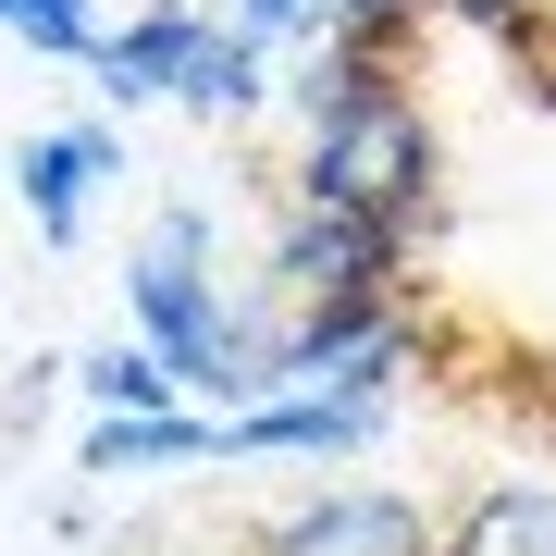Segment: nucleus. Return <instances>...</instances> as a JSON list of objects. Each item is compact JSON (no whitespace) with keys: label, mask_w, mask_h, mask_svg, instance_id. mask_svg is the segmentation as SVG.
Instances as JSON below:
<instances>
[{"label":"nucleus","mask_w":556,"mask_h":556,"mask_svg":"<svg viewBox=\"0 0 556 556\" xmlns=\"http://www.w3.org/2000/svg\"><path fill=\"white\" fill-rule=\"evenodd\" d=\"M298 199H334V211H371L396 223V236H420L445 199V137L433 112L408 100V62L383 50H346V38H309V75H298Z\"/></svg>","instance_id":"1"},{"label":"nucleus","mask_w":556,"mask_h":556,"mask_svg":"<svg viewBox=\"0 0 556 556\" xmlns=\"http://www.w3.org/2000/svg\"><path fill=\"white\" fill-rule=\"evenodd\" d=\"M211 248H223V236H211V211H199V199H174L137 248H124V321H137V334L174 358V383H186L199 408H260V396H273V334L223 309Z\"/></svg>","instance_id":"2"},{"label":"nucleus","mask_w":556,"mask_h":556,"mask_svg":"<svg viewBox=\"0 0 556 556\" xmlns=\"http://www.w3.org/2000/svg\"><path fill=\"white\" fill-rule=\"evenodd\" d=\"M396 273H408V236H396V223H371V211H334V199H298V211H285V236H273V285H285V309H358V298H396Z\"/></svg>","instance_id":"3"},{"label":"nucleus","mask_w":556,"mask_h":556,"mask_svg":"<svg viewBox=\"0 0 556 556\" xmlns=\"http://www.w3.org/2000/svg\"><path fill=\"white\" fill-rule=\"evenodd\" d=\"M248 556H445V532L420 519V495H383V482H334V495H298Z\"/></svg>","instance_id":"4"},{"label":"nucleus","mask_w":556,"mask_h":556,"mask_svg":"<svg viewBox=\"0 0 556 556\" xmlns=\"http://www.w3.org/2000/svg\"><path fill=\"white\" fill-rule=\"evenodd\" d=\"M396 420V396H334V383H285L260 408H223V457H358Z\"/></svg>","instance_id":"5"},{"label":"nucleus","mask_w":556,"mask_h":556,"mask_svg":"<svg viewBox=\"0 0 556 556\" xmlns=\"http://www.w3.org/2000/svg\"><path fill=\"white\" fill-rule=\"evenodd\" d=\"M124 174V137L112 124H38V137L13 149V199L38 223V248H75L87 236V199Z\"/></svg>","instance_id":"6"},{"label":"nucleus","mask_w":556,"mask_h":556,"mask_svg":"<svg viewBox=\"0 0 556 556\" xmlns=\"http://www.w3.org/2000/svg\"><path fill=\"white\" fill-rule=\"evenodd\" d=\"M199 38H211L199 0H149L137 25H100V50H87V87H100L112 112H149V100H174V87H186Z\"/></svg>","instance_id":"7"},{"label":"nucleus","mask_w":556,"mask_h":556,"mask_svg":"<svg viewBox=\"0 0 556 556\" xmlns=\"http://www.w3.org/2000/svg\"><path fill=\"white\" fill-rule=\"evenodd\" d=\"M87 482H149V470H223V408H100L75 445Z\"/></svg>","instance_id":"8"},{"label":"nucleus","mask_w":556,"mask_h":556,"mask_svg":"<svg viewBox=\"0 0 556 556\" xmlns=\"http://www.w3.org/2000/svg\"><path fill=\"white\" fill-rule=\"evenodd\" d=\"M260 100H273V38H248V25H211L199 62H186V87H174V112H199V124H248Z\"/></svg>","instance_id":"9"},{"label":"nucleus","mask_w":556,"mask_h":556,"mask_svg":"<svg viewBox=\"0 0 556 556\" xmlns=\"http://www.w3.org/2000/svg\"><path fill=\"white\" fill-rule=\"evenodd\" d=\"M445 556H556V482H482L445 519Z\"/></svg>","instance_id":"10"},{"label":"nucleus","mask_w":556,"mask_h":556,"mask_svg":"<svg viewBox=\"0 0 556 556\" xmlns=\"http://www.w3.org/2000/svg\"><path fill=\"white\" fill-rule=\"evenodd\" d=\"M75 383H87V408H199L174 383V358H161L149 334H112V346H87L75 358Z\"/></svg>","instance_id":"11"},{"label":"nucleus","mask_w":556,"mask_h":556,"mask_svg":"<svg viewBox=\"0 0 556 556\" xmlns=\"http://www.w3.org/2000/svg\"><path fill=\"white\" fill-rule=\"evenodd\" d=\"M13 50L87 62V50H100V0H13Z\"/></svg>","instance_id":"12"},{"label":"nucleus","mask_w":556,"mask_h":556,"mask_svg":"<svg viewBox=\"0 0 556 556\" xmlns=\"http://www.w3.org/2000/svg\"><path fill=\"white\" fill-rule=\"evenodd\" d=\"M420 13H433V0H334V38H346V50H383V62H396Z\"/></svg>","instance_id":"13"},{"label":"nucleus","mask_w":556,"mask_h":556,"mask_svg":"<svg viewBox=\"0 0 556 556\" xmlns=\"http://www.w3.org/2000/svg\"><path fill=\"white\" fill-rule=\"evenodd\" d=\"M236 25L273 50H309V38H334V0H236Z\"/></svg>","instance_id":"14"},{"label":"nucleus","mask_w":556,"mask_h":556,"mask_svg":"<svg viewBox=\"0 0 556 556\" xmlns=\"http://www.w3.org/2000/svg\"><path fill=\"white\" fill-rule=\"evenodd\" d=\"M457 25H482V38H532V0H445Z\"/></svg>","instance_id":"15"},{"label":"nucleus","mask_w":556,"mask_h":556,"mask_svg":"<svg viewBox=\"0 0 556 556\" xmlns=\"http://www.w3.org/2000/svg\"><path fill=\"white\" fill-rule=\"evenodd\" d=\"M0 38H13V0H0Z\"/></svg>","instance_id":"16"},{"label":"nucleus","mask_w":556,"mask_h":556,"mask_svg":"<svg viewBox=\"0 0 556 556\" xmlns=\"http://www.w3.org/2000/svg\"><path fill=\"white\" fill-rule=\"evenodd\" d=\"M0 174H13V161H0Z\"/></svg>","instance_id":"17"}]
</instances>
